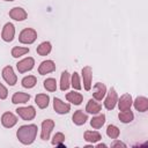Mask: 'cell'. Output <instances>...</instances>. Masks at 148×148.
Instances as JSON below:
<instances>
[{
  "instance_id": "6da1fadb",
  "label": "cell",
  "mask_w": 148,
  "mask_h": 148,
  "mask_svg": "<svg viewBox=\"0 0 148 148\" xmlns=\"http://www.w3.org/2000/svg\"><path fill=\"white\" fill-rule=\"evenodd\" d=\"M37 125L35 124H29V125H23L21 127H18V130L16 131V136L18 139V141L22 145H31L37 135Z\"/></svg>"
},
{
  "instance_id": "7a4b0ae2",
  "label": "cell",
  "mask_w": 148,
  "mask_h": 148,
  "mask_svg": "<svg viewBox=\"0 0 148 148\" xmlns=\"http://www.w3.org/2000/svg\"><path fill=\"white\" fill-rule=\"evenodd\" d=\"M37 39V31L32 28H25L23 29L18 35V42L22 44H32Z\"/></svg>"
},
{
  "instance_id": "3957f363",
  "label": "cell",
  "mask_w": 148,
  "mask_h": 148,
  "mask_svg": "<svg viewBox=\"0 0 148 148\" xmlns=\"http://www.w3.org/2000/svg\"><path fill=\"white\" fill-rule=\"evenodd\" d=\"M16 113L23 119V120H32L36 117V109L32 105L28 106H20L16 110Z\"/></svg>"
},
{
  "instance_id": "277c9868",
  "label": "cell",
  "mask_w": 148,
  "mask_h": 148,
  "mask_svg": "<svg viewBox=\"0 0 148 148\" xmlns=\"http://www.w3.org/2000/svg\"><path fill=\"white\" fill-rule=\"evenodd\" d=\"M106 97L104 99V106L106 110H113L117 105V102H118V95L116 92V89L114 88H110L109 92L105 94Z\"/></svg>"
},
{
  "instance_id": "5b68a950",
  "label": "cell",
  "mask_w": 148,
  "mask_h": 148,
  "mask_svg": "<svg viewBox=\"0 0 148 148\" xmlns=\"http://www.w3.org/2000/svg\"><path fill=\"white\" fill-rule=\"evenodd\" d=\"M54 120L52 119H45L43 123H42V131H40V139L42 140H49L50 139V135H51V132L52 130L54 128Z\"/></svg>"
},
{
  "instance_id": "8992f818",
  "label": "cell",
  "mask_w": 148,
  "mask_h": 148,
  "mask_svg": "<svg viewBox=\"0 0 148 148\" xmlns=\"http://www.w3.org/2000/svg\"><path fill=\"white\" fill-rule=\"evenodd\" d=\"M34 66H35V59L31 57L24 58L16 64V68H17L18 73H27V72L31 71L34 68Z\"/></svg>"
},
{
  "instance_id": "52a82bcc",
  "label": "cell",
  "mask_w": 148,
  "mask_h": 148,
  "mask_svg": "<svg viewBox=\"0 0 148 148\" xmlns=\"http://www.w3.org/2000/svg\"><path fill=\"white\" fill-rule=\"evenodd\" d=\"M2 77L6 81V83H8L9 86H15L17 82V76L13 69L12 66H6L2 69Z\"/></svg>"
},
{
  "instance_id": "ba28073f",
  "label": "cell",
  "mask_w": 148,
  "mask_h": 148,
  "mask_svg": "<svg viewBox=\"0 0 148 148\" xmlns=\"http://www.w3.org/2000/svg\"><path fill=\"white\" fill-rule=\"evenodd\" d=\"M82 80H83V87L87 91L91 89V81H92V69L90 66H84L81 71Z\"/></svg>"
},
{
  "instance_id": "9c48e42d",
  "label": "cell",
  "mask_w": 148,
  "mask_h": 148,
  "mask_svg": "<svg viewBox=\"0 0 148 148\" xmlns=\"http://www.w3.org/2000/svg\"><path fill=\"white\" fill-rule=\"evenodd\" d=\"M14 37H15V27H14L13 23L8 22V23H6V24L3 25V28H2L1 38H2L5 42L9 43V42H12V40L14 39Z\"/></svg>"
},
{
  "instance_id": "30bf717a",
  "label": "cell",
  "mask_w": 148,
  "mask_h": 148,
  "mask_svg": "<svg viewBox=\"0 0 148 148\" xmlns=\"http://www.w3.org/2000/svg\"><path fill=\"white\" fill-rule=\"evenodd\" d=\"M53 109L59 114H66V113H68L71 111V105L68 103L62 102L60 98L54 97L53 98Z\"/></svg>"
},
{
  "instance_id": "8fae6325",
  "label": "cell",
  "mask_w": 148,
  "mask_h": 148,
  "mask_svg": "<svg viewBox=\"0 0 148 148\" xmlns=\"http://www.w3.org/2000/svg\"><path fill=\"white\" fill-rule=\"evenodd\" d=\"M16 123H17V117L14 113H12V112H5L1 116V124L6 128L14 127L16 125Z\"/></svg>"
},
{
  "instance_id": "7c38bea8",
  "label": "cell",
  "mask_w": 148,
  "mask_h": 148,
  "mask_svg": "<svg viewBox=\"0 0 148 148\" xmlns=\"http://www.w3.org/2000/svg\"><path fill=\"white\" fill-rule=\"evenodd\" d=\"M56 71V64L53 60H44L38 66V73L40 75H45Z\"/></svg>"
},
{
  "instance_id": "4fadbf2b",
  "label": "cell",
  "mask_w": 148,
  "mask_h": 148,
  "mask_svg": "<svg viewBox=\"0 0 148 148\" xmlns=\"http://www.w3.org/2000/svg\"><path fill=\"white\" fill-rule=\"evenodd\" d=\"M9 17L15 21H24L28 17V13L21 7H14L9 10Z\"/></svg>"
},
{
  "instance_id": "5bb4252c",
  "label": "cell",
  "mask_w": 148,
  "mask_h": 148,
  "mask_svg": "<svg viewBox=\"0 0 148 148\" xmlns=\"http://www.w3.org/2000/svg\"><path fill=\"white\" fill-rule=\"evenodd\" d=\"M132 103H133V99H132V96L130 94H124L117 102L118 104V108H119V111H125V110H130L131 106H132Z\"/></svg>"
},
{
  "instance_id": "9a60e30c",
  "label": "cell",
  "mask_w": 148,
  "mask_h": 148,
  "mask_svg": "<svg viewBox=\"0 0 148 148\" xmlns=\"http://www.w3.org/2000/svg\"><path fill=\"white\" fill-rule=\"evenodd\" d=\"M132 104L134 105V109L139 112H146L148 110V98L145 96H138Z\"/></svg>"
},
{
  "instance_id": "2e32d148",
  "label": "cell",
  "mask_w": 148,
  "mask_h": 148,
  "mask_svg": "<svg viewBox=\"0 0 148 148\" xmlns=\"http://www.w3.org/2000/svg\"><path fill=\"white\" fill-rule=\"evenodd\" d=\"M106 94V87L104 83L102 82H97L94 87V92H92V97L96 101H102L105 97Z\"/></svg>"
},
{
  "instance_id": "e0dca14e",
  "label": "cell",
  "mask_w": 148,
  "mask_h": 148,
  "mask_svg": "<svg viewBox=\"0 0 148 148\" xmlns=\"http://www.w3.org/2000/svg\"><path fill=\"white\" fill-rule=\"evenodd\" d=\"M72 120H73V123H74L75 125H77V126L84 125L86 121L88 120V114L84 113L82 110H77V111L74 112V114H73V117H72Z\"/></svg>"
},
{
  "instance_id": "ac0fdd59",
  "label": "cell",
  "mask_w": 148,
  "mask_h": 148,
  "mask_svg": "<svg viewBox=\"0 0 148 148\" xmlns=\"http://www.w3.org/2000/svg\"><path fill=\"white\" fill-rule=\"evenodd\" d=\"M30 99V95L27 92H22V91H17L13 95L12 97V103L13 104H24L27 102H29Z\"/></svg>"
},
{
  "instance_id": "d6986e66",
  "label": "cell",
  "mask_w": 148,
  "mask_h": 148,
  "mask_svg": "<svg viewBox=\"0 0 148 148\" xmlns=\"http://www.w3.org/2000/svg\"><path fill=\"white\" fill-rule=\"evenodd\" d=\"M83 138L87 142L92 145V143H96L97 141H99L102 139V135L97 131H86L83 134Z\"/></svg>"
},
{
  "instance_id": "ffe728a7",
  "label": "cell",
  "mask_w": 148,
  "mask_h": 148,
  "mask_svg": "<svg viewBox=\"0 0 148 148\" xmlns=\"http://www.w3.org/2000/svg\"><path fill=\"white\" fill-rule=\"evenodd\" d=\"M66 99L68 102H71L72 104L74 105H80L83 101V96L80 94V92H76V91H69L66 94Z\"/></svg>"
},
{
  "instance_id": "44dd1931",
  "label": "cell",
  "mask_w": 148,
  "mask_h": 148,
  "mask_svg": "<svg viewBox=\"0 0 148 148\" xmlns=\"http://www.w3.org/2000/svg\"><path fill=\"white\" fill-rule=\"evenodd\" d=\"M35 103L37 104V106L39 109H45L49 106L50 103V96L46 94H38L35 97Z\"/></svg>"
},
{
  "instance_id": "7402d4cb",
  "label": "cell",
  "mask_w": 148,
  "mask_h": 148,
  "mask_svg": "<svg viewBox=\"0 0 148 148\" xmlns=\"http://www.w3.org/2000/svg\"><path fill=\"white\" fill-rule=\"evenodd\" d=\"M102 110V105L99 103H97L95 99H89L88 103H87V106H86V111L88 113H91V114H97L99 113Z\"/></svg>"
},
{
  "instance_id": "603a6c76",
  "label": "cell",
  "mask_w": 148,
  "mask_h": 148,
  "mask_svg": "<svg viewBox=\"0 0 148 148\" xmlns=\"http://www.w3.org/2000/svg\"><path fill=\"white\" fill-rule=\"evenodd\" d=\"M36 51H37V53H38L39 56H42V57L47 56V54L52 51V45H51L50 42H43V43H40V44L37 46Z\"/></svg>"
},
{
  "instance_id": "cb8c5ba5",
  "label": "cell",
  "mask_w": 148,
  "mask_h": 148,
  "mask_svg": "<svg viewBox=\"0 0 148 148\" xmlns=\"http://www.w3.org/2000/svg\"><path fill=\"white\" fill-rule=\"evenodd\" d=\"M104 124H105V114L104 113H101V114H98L96 117H92L91 120H90L91 127L92 128H96V130L101 128Z\"/></svg>"
},
{
  "instance_id": "d4e9b609",
  "label": "cell",
  "mask_w": 148,
  "mask_h": 148,
  "mask_svg": "<svg viewBox=\"0 0 148 148\" xmlns=\"http://www.w3.org/2000/svg\"><path fill=\"white\" fill-rule=\"evenodd\" d=\"M118 118H119V120H120L121 123L128 124V123H131V121L134 119V114H133V112H132L131 109H130V110L120 111V112L118 113Z\"/></svg>"
},
{
  "instance_id": "484cf974",
  "label": "cell",
  "mask_w": 148,
  "mask_h": 148,
  "mask_svg": "<svg viewBox=\"0 0 148 148\" xmlns=\"http://www.w3.org/2000/svg\"><path fill=\"white\" fill-rule=\"evenodd\" d=\"M21 83H22V87H23V88L31 89V88H34V87L36 86L37 79H36V76H34V75H28V76H24V77L22 79Z\"/></svg>"
},
{
  "instance_id": "4316f807",
  "label": "cell",
  "mask_w": 148,
  "mask_h": 148,
  "mask_svg": "<svg viewBox=\"0 0 148 148\" xmlns=\"http://www.w3.org/2000/svg\"><path fill=\"white\" fill-rule=\"evenodd\" d=\"M71 86V80H69V74L67 71H64L61 73V77H60V90L65 91L69 88Z\"/></svg>"
},
{
  "instance_id": "83f0119b",
  "label": "cell",
  "mask_w": 148,
  "mask_h": 148,
  "mask_svg": "<svg viewBox=\"0 0 148 148\" xmlns=\"http://www.w3.org/2000/svg\"><path fill=\"white\" fill-rule=\"evenodd\" d=\"M29 53V47H23V46H14L12 49V56L14 58H20L24 54Z\"/></svg>"
},
{
  "instance_id": "f1b7e54d",
  "label": "cell",
  "mask_w": 148,
  "mask_h": 148,
  "mask_svg": "<svg viewBox=\"0 0 148 148\" xmlns=\"http://www.w3.org/2000/svg\"><path fill=\"white\" fill-rule=\"evenodd\" d=\"M119 134H120V131H119V128L116 125H109L106 127V135L110 139H113L114 140V139H117L119 136Z\"/></svg>"
},
{
  "instance_id": "f546056e",
  "label": "cell",
  "mask_w": 148,
  "mask_h": 148,
  "mask_svg": "<svg viewBox=\"0 0 148 148\" xmlns=\"http://www.w3.org/2000/svg\"><path fill=\"white\" fill-rule=\"evenodd\" d=\"M44 88H45L47 91H50V92L56 91V90H57V81H56V79H53V77L46 79V80L44 81Z\"/></svg>"
},
{
  "instance_id": "4dcf8cb0",
  "label": "cell",
  "mask_w": 148,
  "mask_h": 148,
  "mask_svg": "<svg viewBox=\"0 0 148 148\" xmlns=\"http://www.w3.org/2000/svg\"><path fill=\"white\" fill-rule=\"evenodd\" d=\"M64 141H65V135H64V133H61V132H58V133H56V134L53 135L51 143H52L53 146L64 147V145H62V143H64Z\"/></svg>"
},
{
  "instance_id": "1f68e13d",
  "label": "cell",
  "mask_w": 148,
  "mask_h": 148,
  "mask_svg": "<svg viewBox=\"0 0 148 148\" xmlns=\"http://www.w3.org/2000/svg\"><path fill=\"white\" fill-rule=\"evenodd\" d=\"M71 86H72L75 90H80V89L82 88V86H81V81H80V76H79V74H77L76 72H74V73L72 74Z\"/></svg>"
},
{
  "instance_id": "d6a6232c",
  "label": "cell",
  "mask_w": 148,
  "mask_h": 148,
  "mask_svg": "<svg viewBox=\"0 0 148 148\" xmlns=\"http://www.w3.org/2000/svg\"><path fill=\"white\" fill-rule=\"evenodd\" d=\"M8 96V90L7 88L0 82V99H6Z\"/></svg>"
},
{
  "instance_id": "836d02e7",
  "label": "cell",
  "mask_w": 148,
  "mask_h": 148,
  "mask_svg": "<svg viewBox=\"0 0 148 148\" xmlns=\"http://www.w3.org/2000/svg\"><path fill=\"white\" fill-rule=\"evenodd\" d=\"M111 147H126V145L124 143V142H121V141H119V140H117V139H114V141H113V143L111 145Z\"/></svg>"
},
{
  "instance_id": "e575fe53",
  "label": "cell",
  "mask_w": 148,
  "mask_h": 148,
  "mask_svg": "<svg viewBox=\"0 0 148 148\" xmlns=\"http://www.w3.org/2000/svg\"><path fill=\"white\" fill-rule=\"evenodd\" d=\"M96 147H97V148H101V147H104V148H105L106 145H105V143H98V145H96Z\"/></svg>"
},
{
  "instance_id": "d590c367",
  "label": "cell",
  "mask_w": 148,
  "mask_h": 148,
  "mask_svg": "<svg viewBox=\"0 0 148 148\" xmlns=\"http://www.w3.org/2000/svg\"><path fill=\"white\" fill-rule=\"evenodd\" d=\"M3 1H14V0H3Z\"/></svg>"
}]
</instances>
